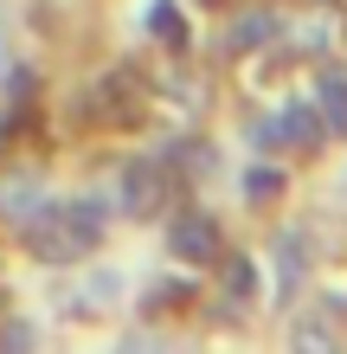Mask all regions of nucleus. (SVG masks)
Masks as SVG:
<instances>
[{
    "instance_id": "9b49d317",
    "label": "nucleus",
    "mask_w": 347,
    "mask_h": 354,
    "mask_svg": "<svg viewBox=\"0 0 347 354\" xmlns=\"http://www.w3.org/2000/svg\"><path fill=\"white\" fill-rule=\"evenodd\" d=\"M251 142H257V149H283V142H290L283 116H257V122H251Z\"/></svg>"
},
{
    "instance_id": "dca6fc26",
    "label": "nucleus",
    "mask_w": 347,
    "mask_h": 354,
    "mask_svg": "<svg viewBox=\"0 0 347 354\" xmlns=\"http://www.w3.org/2000/svg\"><path fill=\"white\" fill-rule=\"evenodd\" d=\"M341 194H347V174H341Z\"/></svg>"
},
{
    "instance_id": "7ed1b4c3",
    "label": "nucleus",
    "mask_w": 347,
    "mask_h": 354,
    "mask_svg": "<svg viewBox=\"0 0 347 354\" xmlns=\"http://www.w3.org/2000/svg\"><path fill=\"white\" fill-rule=\"evenodd\" d=\"M155 206H161L155 161H129V168H122V213H155Z\"/></svg>"
},
{
    "instance_id": "ddd939ff",
    "label": "nucleus",
    "mask_w": 347,
    "mask_h": 354,
    "mask_svg": "<svg viewBox=\"0 0 347 354\" xmlns=\"http://www.w3.org/2000/svg\"><path fill=\"white\" fill-rule=\"evenodd\" d=\"M251 283H257L251 264H232V270H226V290H232V297H251Z\"/></svg>"
},
{
    "instance_id": "4468645a",
    "label": "nucleus",
    "mask_w": 347,
    "mask_h": 354,
    "mask_svg": "<svg viewBox=\"0 0 347 354\" xmlns=\"http://www.w3.org/2000/svg\"><path fill=\"white\" fill-rule=\"evenodd\" d=\"M296 342H302V348H309V342H315V348H328L335 335H328V328H309V322H302V328H296Z\"/></svg>"
},
{
    "instance_id": "9d476101",
    "label": "nucleus",
    "mask_w": 347,
    "mask_h": 354,
    "mask_svg": "<svg viewBox=\"0 0 347 354\" xmlns=\"http://www.w3.org/2000/svg\"><path fill=\"white\" fill-rule=\"evenodd\" d=\"M283 129H290V142H315L321 136V116L309 110V103H296V110H283Z\"/></svg>"
},
{
    "instance_id": "2eb2a0df",
    "label": "nucleus",
    "mask_w": 347,
    "mask_h": 354,
    "mask_svg": "<svg viewBox=\"0 0 347 354\" xmlns=\"http://www.w3.org/2000/svg\"><path fill=\"white\" fill-rule=\"evenodd\" d=\"M0 77H7V52H0Z\"/></svg>"
},
{
    "instance_id": "39448f33",
    "label": "nucleus",
    "mask_w": 347,
    "mask_h": 354,
    "mask_svg": "<svg viewBox=\"0 0 347 354\" xmlns=\"http://www.w3.org/2000/svg\"><path fill=\"white\" fill-rule=\"evenodd\" d=\"M39 206H46V187H39V180H26V174H19V180H0V219L26 225Z\"/></svg>"
},
{
    "instance_id": "20e7f679",
    "label": "nucleus",
    "mask_w": 347,
    "mask_h": 354,
    "mask_svg": "<svg viewBox=\"0 0 347 354\" xmlns=\"http://www.w3.org/2000/svg\"><path fill=\"white\" fill-rule=\"evenodd\" d=\"M315 103H321V129L347 136V71H321L315 77Z\"/></svg>"
},
{
    "instance_id": "f257e3e1",
    "label": "nucleus",
    "mask_w": 347,
    "mask_h": 354,
    "mask_svg": "<svg viewBox=\"0 0 347 354\" xmlns=\"http://www.w3.org/2000/svg\"><path fill=\"white\" fill-rule=\"evenodd\" d=\"M103 225H110V200L103 194H71V200H46L26 219V232H32V252L46 264H77L84 252H97Z\"/></svg>"
},
{
    "instance_id": "0eeeda50",
    "label": "nucleus",
    "mask_w": 347,
    "mask_h": 354,
    "mask_svg": "<svg viewBox=\"0 0 347 354\" xmlns=\"http://www.w3.org/2000/svg\"><path fill=\"white\" fill-rule=\"evenodd\" d=\"M283 26H277V13H244L238 26H232V52H257L264 39H277Z\"/></svg>"
},
{
    "instance_id": "423d86ee",
    "label": "nucleus",
    "mask_w": 347,
    "mask_h": 354,
    "mask_svg": "<svg viewBox=\"0 0 347 354\" xmlns=\"http://www.w3.org/2000/svg\"><path fill=\"white\" fill-rule=\"evenodd\" d=\"M116 290H122V277H116V270H90V277L65 297V309H71V316H97V309H103Z\"/></svg>"
},
{
    "instance_id": "1a4fd4ad",
    "label": "nucleus",
    "mask_w": 347,
    "mask_h": 354,
    "mask_svg": "<svg viewBox=\"0 0 347 354\" xmlns=\"http://www.w3.org/2000/svg\"><path fill=\"white\" fill-rule=\"evenodd\" d=\"M148 26L168 39V46H187V26H180V13L168 7V0H155V7H148Z\"/></svg>"
},
{
    "instance_id": "6e6552de",
    "label": "nucleus",
    "mask_w": 347,
    "mask_h": 354,
    "mask_svg": "<svg viewBox=\"0 0 347 354\" xmlns=\"http://www.w3.org/2000/svg\"><path fill=\"white\" fill-rule=\"evenodd\" d=\"M277 264H283V290L302 283V232H283L277 239Z\"/></svg>"
},
{
    "instance_id": "f8f14e48",
    "label": "nucleus",
    "mask_w": 347,
    "mask_h": 354,
    "mask_svg": "<svg viewBox=\"0 0 347 354\" xmlns=\"http://www.w3.org/2000/svg\"><path fill=\"white\" fill-rule=\"evenodd\" d=\"M244 194H251V200H270V194H283V174L277 168H251V174H244Z\"/></svg>"
},
{
    "instance_id": "f03ea898",
    "label": "nucleus",
    "mask_w": 347,
    "mask_h": 354,
    "mask_svg": "<svg viewBox=\"0 0 347 354\" xmlns=\"http://www.w3.org/2000/svg\"><path fill=\"white\" fill-rule=\"evenodd\" d=\"M212 245H219V232H212V219H206V213H180V219L168 225V252H174V258H187V264H206V258H212Z\"/></svg>"
}]
</instances>
